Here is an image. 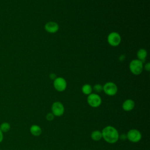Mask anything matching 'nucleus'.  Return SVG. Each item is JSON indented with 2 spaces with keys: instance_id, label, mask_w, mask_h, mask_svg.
I'll return each instance as SVG.
<instances>
[{
  "instance_id": "7",
  "label": "nucleus",
  "mask_w": 150,
  "mask_h": 150,
  "mask_svg": "<svg viewBox=\"0 0 150 150\" xmlns=\"http://www.w3.org/2000/svg\"><path fill=\"white\" fill-rule=\"evenodd\" d=\"M107 42L110 45L112 46H117L121 42V36L120 34L116 32H111L108 35Z\"/></svg>"
},
{
  "instance_id": "15",
  "label": "nucleus",
  "mask_w": 150,
  "mask_h": 150,
  "mask_svg": "<svg viewBox=\"0 0 150 150\" xmlns=\"http://www.w3.org/2000/svg\"><path fill=\"white\" fill-rule=\"evenodd\" d=\"M0 129L2 132H7L11 129V125L7 122H2L0 125Z\"/></svg>"
},
{
  "instance_id": "4",
  "label": "nucleus",
  "mask_w": 150,
  "mask_h": 150,
  "mask_svg": "<svg viewBox=\"0 0 150 150\" xmlns=\"http://www.w3.org/2000/svg\"><path fill=\"white\" fill-rule=\"evenodd\" d=\"M127 138L132 142H138L142 138V135L140 131L137 129H131L127 132Z\"/></svg>"
},
{
  "instance_id": "10",
  "label": "nucleus",
  "mask_w": 150,
  "mask_h": 150,
  "mask_svg": "<svg viewBox=\"0 0 150 150\" xmlns=\"http://www.w3.org/2000/svg\"><path fill=\"white\" fill-rule=\"evenodd\" d=\"M135 107V102L131 99H127L122 105V109L125 111H130L134 109Z\"/></svg>"
},
{
  "instance_id": "21",
  "label": "nucleus",
  "mask_w": 150,
  "mask_h": 150,
  "mask_svg": "<svg viewBox=\"0 0 150 150\" xmlns=\"http://www.w3.org/2000/svg\"><path fill=\"white\" fill-rule=\"evenodd\" d=\"M4 139V135H3V132L1 131V130L0 129V143L3 141Z\"/></svg>"
},
{
  "instance_id": "5",
  "label": "nucleus",
  "mask_w": 150,
  "mask_h": 150,
  "mask_svg": "<svg viewBox=\"0 0 150 150\" xmlns=\"http://www.w3.org/2000/svg\"><path fill=\"white\" fill-rule=\"evenodd\" d=\"M105 94L109 96H113L115 95L118 91V87L117 85L112 82H107L103 86V90Z\"/></svg>"
},
{
  "instance_id": "18",
  "label": "nucleus",
  "mask_w": 150,
  "mask_h": 150,
  "mask_svg": "<svg viewBox=\"0 0 150 150\" xmlns=\"http://www.w3.org/2000/svg\"><path fill=\"white\" fill-rule=\"evenodd\" d=\"M144 68L146 71H149L150 70V63H146L144 66Z\"/></svg>"
},
{
  "instance_id": "14",
  "label": "nucleus",
  "mask_w": 150,
  "mask_h": 150,
  "mask_svg": "<svg viewBox=\"0 0 150 150\" xmlns=\"http://www.w3.org/2000/svg\"><path fill=\"white\" fill-rule=\"evenodd\" d=\"M92 90H93V88L91 86V85L88 84H84L82 87H81V91L82 93L86 95H89L92 93Z\"/></svg>"
},
{
  "instance_id": "13",
  "label": "nucleus",
  "mask_w": 150,
  "mask_h": 150,
  "mask_svg": "<svg viewBox=\"0 0 150 150\" xmlns=\"http://www.w3.org/2000/svg\"><path fill=\"white\" fill-rule=\"evenodd\" d=\"M138 59L141 60V62H143L147 56V52L144 49H139L137 53Z\"/></svg>"
},
{
  "instance_id": "20",
  "label": "nucleus",
  "mask_w": 150,
  "mask_h": 150,
  "mask_svg": "<svg viewBox=\"0 0 150 150\" xmlns=\"http://www.w3.org/2000/svg\"><path fill=\"white\" fill-rule=\"evenodd\" d=\"M127 138V135L126 134H122L121 135H119V139H121L122 140H125Z\"/></svg>"
},
{
  "instance_id": "12",
  "label": "nucleus",
  "mask_w": 150,
  "mask_h": 150,
  "mask_svg": "<svg viewBox=\"0 0 150 150\" xmlns=\"http://www.w3.org/2000/svg\"><path fill=\"white\" fill-rule=\"evenodd\" d=\"M91 138L94 141H98L102 138L101 131L99 130H94L91 134Z\"/></svg>"
},
{
  "instance_id": "2",
  "label": "nucleus",
  "mask_w": 150,
  "mask_h": 150,
  "mask_svg": "<svg viewBox=\"0 0 150 150\" xmlns=\"http://www.w3.org/2000/svg\"><path fill=\"white\" fill-rule=\"evenodd\" d=\"M129 68L130 71L132 74L135 75H139L142 73L143 70L142 62L138 59L132 60L129 63Z\"/></svg>"
},
{
  "instance_id": "16",
  "label": "nucleus",
  "mask_w": 150,
  "mask_h": 150,
  "mask_svg": "<svg viewBox=\"0 0 150 150\" xmlns=\"http://www.w3.org/2000/svg\"><path fill=\"white\" fill-rule=\"evenodd\" d=\"M93 89L96 93H101L103 90V86L100 84H96L93 86Z\"/></svg>"
},
{
  "instance_id": "11",
  "label": "nucleus",
  "mask_w": 150,
  "mask_h": 150,
  "mask_svg": "<svg viewBox=\"0 0 150 150\" xmlns=\"http://www.w3.org/2000/svg\"><path fill=\"white\" fill-rule=\"evenodd\" d=\"M30 132L33 136L38 137L42 134V130L40 126L34 124L31 125V127H30Z\"/></svg>"
},
{
  "instance_id": "17",
  "label": "nucleus",
  "mask_w": 150,
  "mask_h": 150,
  "mask_svg": "<svg viewBox=\"0 0 150 150\" xmlns=\"http://www.w3.org/2000/svg\"><path fill=\"white\" fill-rule=\"evenodd\" d=\"M54 115L52 112H49L46 114V118L47 121H51L52 120H53V119L54 118Z\"/></svg>"
},
{
  "instance_id": "9",
  "label": "nucleus",
  "mask_w": 150,
  "mask_h": 150,
  "mask_svg": "<svg viewBox=\"0 0 150 150\" xmlns=\"http://www.w3.org/2000/svg\"><path fill=\"white\" fill-rule=\"evenodd\" d=\"M59 25L53 21H49L47 22L45 25V29L46 31L50 33L57 32L59 30Z\"/></svg>"
},
{
  "instance_id": "19",
  "label": "nucleus",
  "mask_w": 150,
  "mask_h": 150,
  "mask_svg": "<svg viewBox=\"0 0 150 150\" xmlns=\"http://www.w3.org/2000/svg\"><path fill=\"white\" fill-rule=\"evenodd\" d=\"M49 77H50V79H51V80H55L56 79V78L57 77H56V74H54V73H50V75H49Z\"/></svg>"
},
{
  "instance_id": "1",
  "label": "nucleus",
  "mask_w": 150,
  "mask_h": 150,
  "mask_svg": "<svg viewBox=\"0 0 150 150\" xmlns=\"http://www.w3.org/2000/svg\"><path fill=\"white\" fill-rule=\"evenodd\" d=\"M102 138L109 144H114L119 139V133L117 129L111 125L105 127L101 131Z\"/></svg>"
},
{
  "instance_id": "6",
  "label": "nucleus",
  "mask_w": 150,
  "mask_h": 150,
  "mask_svg": "<svg viewBox=\"0 0 150 150\" xmlns=\"http://www.w3.org/2000/svg\"><path fill=\"white\" fill-rule=\"evenodd\" d=\"M52 112L54 116L60 117L62 116L64 112V107L63 104L60 101L54 102L51 107Z\"/></svg>"
},
{
  "instance_id": "8",
  "label": "nucleus",
  "mask_w": 150,
  "mask_h": 150,
  "mask_svg": "<svg viewBox=\"0 0 150 150\" xmlns=\"http://www.w3.org/2000/svg\"><path fill=\"white\" fill-rule=\"evenodd\" d=\"M53 86L57 91L62 92L66 90L67 87V82L63 77H56V79L54 80Z\"/></svg>"
},
{
  "instance_id": "3",
  "label": "nucleus",
  "mask_w": 150,
  "mask_h": 150,
  "mask_svg": "<svg viewBox=\"0 0 150 150\" xmlns=\"http://www.w3.org/2000/svg\"><path fill=\"white\" fill-rule=\"evenodd\" d=\"M87 101L88 104L93 108H97L99 107L102 102L100 96L96 93H91L88 95Z\"/></svg>"
}]
</instances>
